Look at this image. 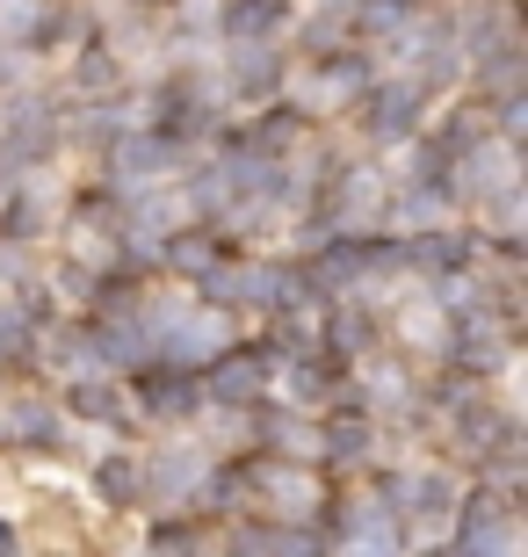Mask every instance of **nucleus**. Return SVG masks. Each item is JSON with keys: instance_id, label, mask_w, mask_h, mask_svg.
I'll return each instance as SVG.
<instances>
[]
</instances>
